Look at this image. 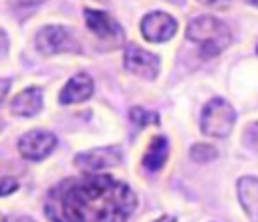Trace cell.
<instances>
[{
	"label": "cell",
	"mask_w": 258,
	"mask_h": 222,
	"mask_svg": "<svg viewBox=\"0 0 258 222\" xmlns=\"http://www.w3.org/2000/svg\"><path fill=\"white\" fill-rule=\"evenodd\" d=\"M137 208L135 192L107 174L69 178L54 186L44 204L50 222H127Z\"/></svg>",
	"instance_id": "6da1fadb"
},
{
	"label": "cell",
	"mask_w": 258,
	"mask_h": 222,
	"mask_svg": "<svg viewBox=\"0 0 258 222\" xmlns=\"http://www.w3.org/2000/svg\"><path fill=\"white\" fill-rule=\"evenodd\" d=\"M185 36H187V40L200 44V54L204 59H212V57L220 54L232 42L230 28L220 18L210 16V14H204V16L194 18L187 24Z\"/></svg>",
	"instance_id": "7a4b0ae2"
},
{
	"label": "cell",
	"mask_w": 258,
	"mask_h": 222,
	"mask_svg": "<svg viewBox=\"0 0 258 222\" xmlns=\"http://www.w3.org/2000/svg\"><path fill=\"white\" fill-rule=\"evenodd\" d=\"M234 123H236V111L226 99L214 97L204 105L200 117V127L204 135L218 139L228 137L234 129Z\"/></svg>",
	"instance_id": "3957f363"
},
{
	"label": "cell",
	"mask_w": 258,
	"mask_h": 222,
	"mask_svg": "<svg viewBox=\"0 0 258 222\" xmlns=\"http://www.w3.org/2000/svg\"><path fill=\"white\" fill-rule=\"evenodd\" d=\"M34 44L46 57L58 54V52H81V44L73 38L71 30L64 26H58V24H50V26L40 28L36 32Z\"/></svg>",
	"instance_id": "277c9868"
},
{
	"label": "cell",
	"mask_w": 258,
	"mask_h": 222,
	"mask_svg": "<svg viewBox=\"0 0 258 222\" xmlns=\"http://www.w3.org/2000/svg\"><path fill=\"white\" fill-rule=\"evenodd\" d=\"M54 147H56V135L48 129H32L18 139V153L30 161L44 159Z\"/></svg>",
	"instance_id": "5b68a950"
},
{
	"label": "cell",
	"mask_w": 258,
	"mask_h": 222,
	"mask_svg": "<svg viewBox=\"0 0 258 222\" xmlns=\"http://www.w3.org/2000/svg\"><path fill=\"white\" fill-rule=\"evenodd\" d=\"M121 163V149L117 145L93 147L89 151H81L75 157V165L85 174H97L99 170L115 168Z\"/></svg>",
	"instance_id": "8992f818"
},
{
	"label": "cell",
	"mask_w": 258,
	"mask_h": 222,
	"mask_svg": "<svg viewBox=\"0 0 258 222\" xmlns=\"http://www.w3.org/2000/svg\"><path fill=\"white\" fill-rule=\"evenodd\" d=\"M123 63L131 75L141 77V79H155L159 73V57L149 50L139 48L137 44L125 46Z\"/></svg>",
	"instance_id": "52a82bcc"
},
{
	"label": "cell",
	"mask_w": 258,
	"mask_h": 222,
	"mask_svg": "<svg viewBox=\"0 0 258 222\" xmlns=\"http://www.w3.org/2000/svg\"><path fill=\"white\" fill-rule=\"evenodd\" d=\"M177 30V20L161 10L149 12L141 18V34L149 42H165Z\"/></svg>",
	"instance_id": "ba28073f"
},
{
	"label": "cell",
	"mask_w": 258,
	"mask_h": 222,
	"mask_svg": "<svg viewBox=\"0 0 258 222\" xmlns=\"http://www.w3.org/2000/svg\"><path fill=\"white\" fill-rule=\"evenodd\" d=\"M85 22H87V28L97 34L99 38H105V40H115V42H121L123 40V30L121 26L103 10H91V8H85Z\"/></svg>",
	"instance_id": "9c48e42d"
},
{
	"label": "cell",
	"mask_w": 258,
	"mask_h": 222,
	"mask_svg": "<svg viewBox=\"0 0 258 222\" xmlns=\"http://www.w3.org/2000/svg\"><path fill=\"white\" fill-rule=\"evenodd\" d=\"M93 89H95L93 79H91L87 73H79V75H75L73 79H69V83L62 87L58 101H60L62 105H75V103L87 101V99L93 95Z\"/></svg>",
	"instance_id": "30bf717a"
},
{
	"label": "cell",
	"mask_w": 258,
	"mask_h": 222,
	"mask_svg": "<svg viewBox=\"0 0 258 222\" xmlns=\"http://www.w3.org/2000/svg\"><path fill=\"white\" fill-rule=\"evenodd\" d=\"M238 200L250 218V222H258V178L242 176L238 180Z\"/></svg>",
	"instance_id": "8fae6325"
},
{
	"label": "cell",
	"mask_w": 258,
	"mask_h": 222,
	"mask_svg": "<svg viewBox=\"0 0 258 222\" xmlns=\"http://www.w3.org/2000/svg\"><path fill=\"white\" fill-rule=\"evenodd\" d=\"M40 109H42V93L38 87H28L10 101V111L18 117H32Z\"/></svg>",
	"instance_id": "7c38bea8"
},
{
	"label": "cell",
	"mask_w": 258,
	"mask_h": 222,
	"mask_svg": "<svg viewBox=\"0 0 258 222\" xmlns=\"http://www.w3.org/2000/svg\"><path fill=\"white\" fill-rule=\"evenodd\" d=\"M167 153H169L167 139H165L163 135H155V137L149 141V145H147V149H145V153H143V168L149 170V172L161 170V165H163L165 159H167Z\"/></svg>",
	"instance_id": "4fadbf2b"
},
{
	"label": "cell",
	"mask_w": 258,
	"mask_h": 222,
	"mask_svg": "<svg viewBox=\"0 0 258 222\" xmlns=\"http://www.w3.org/2000/svg\"><path fill=\"white\" fill-rule=\"evenodd\" d=\"M189 157L198 163H208L218 157V149L210 143H194L189 149Z\"/></svg>",
	"instance_id": "5bb4252c"
},
{
	"label": "cell",
	"mask_w": 258,
	"mask_h": 222,
	"mask_svg": "<svg viewBox=\"0 0 258 222\" xmlns=\"http://www.w3.org/2000/svg\"><path fill=\"white\" fill-rule=\"evenodd\" d=\"M129 119L133 121V125H135L137 129H141V127H145V125H149V123H157V121H159L157 113H153V111H143V109H139V107H133V109L129 111Z\"/></svg>",
	"instance_id": "9a60e30c"
},
{
	"label": "cell",
	"mask_w": 258,
	"mask_h": 222,
	"mask_svg": "<svg viewBox=\"0 0 258 222\" xmlns=\"http://www.w3.org/2000/svg\"><path fill=\"white\" fill-rule=\"evenodd\" d=\"M244 139H246V143L252 149L258 151V121H254L252 125H248V129L244 131Z\"/></svg>",
	"instance_id": "2e32d148"
},
{
	"label": "cell",
	"mask_w": 258,
	"mask_h": 222,
	"mask_svg": "<svg viewBox=\"0 0 258 222\" xmlns=\"http://www.w3.org/2000/svg\"><path fill=\"white\" fill-rule=\"evenodd\" d=\"M18 188V182L14 178H0V196H8Z\"/></svg>",
	"instance_id": "e0dca14e"
},
{
	"label": "cell",
	"mask_w": 258,
	"mask_h": 222,
	"mask_svg": "<svg viewBox=\"0 0 258 222\" xmlns=\"http://www.w3.org/2000/svg\"><path fill=\"white\" fill-rule=\"evenodd\" d=\"M42 2H46V0H10L8 4H10V8H14V10H24V8L40 6Z\"/></svg>",
	"instance_id": "ac0fdd59"
},
{
	"label": "cell",
	"mask_w": 258,
	"mask_h": 222,
	"mask_svg": "<svg viewBox=\"0 0 258 222\" xmlns=\"http://www.w3.org/2000/svg\"><path fill=\"white\" fill-rule=\"evenodd\" d=\"M8 89H10V79H0V103H2V99L6 97Z\"/></svg>",
	"instance_id": "d6986e66"
},
{
	"label": "cell",
	"mask_w": 258,
	"mask_h": 222,
	"mask_svg": "<svg viewBox=\"0 0 258 222\" xmlns=\"http://www.w3.org/2000/svg\"><path fill=\"white\" fill-rule=\"evenodd\" d=\"M200 4H206V6H224L228 4L230 0H198Z\"/></svg>",
	"instance_id": "ffe728a7"
},
{
	"label": "cell",
	"mask_w": 258,
	"mask_h": 222,
	"mask_svg": "<svg viewBox=\"0 0 258 222\" xmlns=\"http://www.w3.org/2000/svg\"><path fill=\"white\" fill-rule=\"evenodd\" d=\"M6 46H8V36H6L4 30H0V52H2Z\"/></svg>",
	"instance_id": "44dd1931"
},
{
	"label": "cell",
	"mask_w": 258,
	"mask_h": 222,
	"mask_svg": "<svg viewBox=\"0 0 258 222\" xmlns=\"http://www.w3.org/2000/svg\"><path fill=\"white\" fill-rule=\"evenodd\" d=\"M155 222H175V218H173V216H161V218H157Z\"/></svg>",
	"instance_id": "7402d4cb"
},
{
	"label": "cell",
	"mask_w": 258,
	"mask_h": 222,
	"mask_svg": "<svg viewBox=\"0 0 258 222\" xmlns=\"http://www.w3.org/2000/svg\"><path fill=\"white\" fill-rule=\"evenodd\" d=\"M16 222H32V220H30V218H18Z\"/></svg>",
	"instance_id": "603a6c76"
},
{
	"label": "cell",
	"mask_w": 258,
	"mask_h": 222,
	"mask_svg": "<svg viewBox=\"0 0 258 222\" xmlns=\"http://www.w3.org/2000/svg\"><path fill=\"white\" fill-rule=\"evenodd\" d=\"M248 4H252V6H258V0H246Z\"/></svg>",
	"instance_id": "cb8c5ba5"
},
{
	"label": "cell",
	"mask_w": 258,
	"mask_h": 222,
	"mask_svg": "<svg viewBox=\"0 0 258 222\" xmlns=\"http://www.w3.org/2000/svg\"><path fill=\"white\" fill-rule=\"evenodd\" d=\"M0 222H6V216L4 214H0Z\"/></svg>",
	"instance_id": "d4e9b609"
}]
</instances>
